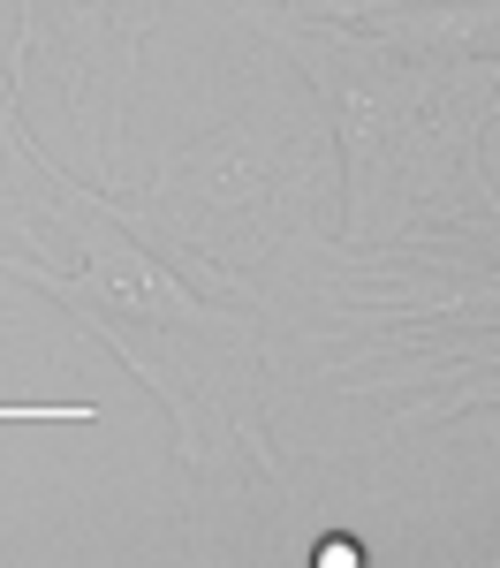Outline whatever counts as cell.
I'll return each mask as SVG.
<instances>
[{
  "label": "cell",
  "instance_id": "277c9868",
  "mask_svg": "<svg viewBox=\"0 0 500 568\" xmlns=\"http://www.w3.org/2000/svg\"><path fill=\"white\" fill-rule=\"evenodd\" d=\"M16 39H8V91L23 99L31 61L53 69L61 114L91 136V175L114 190V160H122V122H130V84L144 31L160 23L167 0H16Z\"/></svg>",
  "mask_w": 500,
  "mask_h": 568
},
{
  "label": "cell",
  "instance_id": "6da1fadb",
  "mask_svg": "<svg viewBox=\"0 0 500 568\" xmlns=\"http://www.w3.org/2000/svg\"><path fill=\"white\" fill-rule=\"evenodd\" d=\"M235 23L318 91L349 190V251H387L440 227H500V197L486 182L500 61H417L379 45L364 23L312 8H235Z\"/></svg>",
  "mask_w": 500,
  "mask_h": 568
},
{
  "label": "cell",
  "instance_id": "8992f818",
  "mask_svg": "<svg viewBox=\"0 0 500 568\" xmlns=\"http://www.w3.org/2000/svg\"><path fill=\"white\" fill-rule=\"evenodd\" d=\"M318 568H357L364 554H357V538H318V554H312Z\"/></svg>",
  "mask_w": 500,
  "mask_h": 568
},
{
  "label": "cell",
  "instance_id": "52a82bcc",
  "mask_svg": "<svg viewBox=\"0 0 500 568\" xmlns=\"http://www.w3.org/2000/svg\"><path fill=\"white\" fill-rule=\"evenodd\" d=\"M16 106H23V99H16V91H8V77H0V114H16Z\"/></svg>",
  "mask_w": 500,
  "mask_h": 568
},
{
  "label": "cell",
  "instance_id": "7a4b0ae2",
  "mask_svg": "<svg viewBox=\"0 0 500 568\" xmlns=\"http://www.w3.org/2000/svg\"><path fill=\"white\" fill-rule=\"evenodd\" d=\"M312 304L318 342L334 349L318 379L341 394H395L402 379L417 387L387 433L500 409V227H440L387 251L341 243L312 265Z\"/></svg>",
  "mask_w": 500,
  "mask_h": 568
},
{
  "label": "cell",
  "instance_id": "ba28073f",
  "mask_svg": "<svg viewBox=\"0 0 500 568\" xmlns=\"http://www.w3.org/2000/svg\"><path fill=\"white\" fill-rule=\"evenodd\" d=\"M0 326H8V304H0Z\"/></svg>",
  "mask_w": 500,
  "mask_h": 568
},
{
  "label": "cell",
  "instance_id": "3957f363",
  "mask_svg": "<svg viewBox=\"0 0 500 568\" xmlns=\"http://www.w3.org/2000/svg\"><path fill=\"white\" fill-rule=\"evenodd\" d=\"M334 122L326 114H288V106H258L235 114L213 136L175 144L152 182L122 197L114 213L136 235L175 258L205 296L221 304H266L258 296V265L288 251L296 235H318V205L334 190Z\"/></svg>",
  "mask_w": 500,
  "mask_h": 568
},
{
  "label": "cell",
  "instance_id": "9c48e42d",
  "mask_svg": "<svg viewBox=\"0 0 500 568\" xmlns=\"http://www.w3.org/2000/svg\"><path fill=\"white\" fill-rule=\"evenodd\" d=\"M493 114H500V91H493Z\"/></svg>",
  "mask_w": 500,
  "mask_h": 568
},
{
  "label": "cell",
  "instance_id": "5b68a950",
  "mask_svg": "<svg viewBox=\"0 0 500 568\" xmlns=\"http://www.w3.org/2000/svg\"><path fill=\"white\" fill-rule=\"evenodd\" d=\"M417 61H500V0H296Z\"/></svg>",
  "mask_w": 500,
  "mask_h": 568
}]
</instances>
